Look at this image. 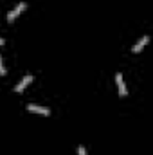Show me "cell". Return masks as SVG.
I'll return each instance as SVG.
<instances>
[{
	"mask_svg": "<svg viewBox=\"0 0 153 155\" xmlns=\"http://www.w3.org/2000/svg\"><path fill=\"white\" fill-rule=\"evenodd\" d=\"M25 7H27V4H25V2H20L15 9H11V11L7 13V22H9V24H11V22H15V20L20 16V13H22V11H25Z\"/></svg>",
	"mask_w": 153,
	"mask_h": 155,
	"instance_id": "obj_1",
	"label": "cell"
},
{
	"mask_svg": "<svg viewBox=\"0 0 153 155\" xmlns=\"http://www.w3.org/2000/svg\"><path fill=\"white\" fill-rule=\"evenodd\" d=\"M115 83H117V88H119V96L124 97L128 92H126V85H124V79H122V74H115Z\"/></svg>",
	"mask_w": 153,
	"mask_h": 155,
	"instance_id": "obj_2",
	"label": "cell"
},
{
	"mask_svg": "<svg viewBox=\"0 0 153 155\" xmlns=\"http://www.w3.org/2000/svg\"><path fill=\"white\" fill-rule=\"evenodd\" d=\"M31 81H33V76H31V74H27V76H25L22 81H20V83H18V85H16V87H15V92L22 94V92H24V88H25V87H27Z\"/></svg>",
	"mask_w": 153,
	"mask_h": 155,
	"instance_id": "obj_3",
	"label": "cell"
},
{
	"mask_svg": "<svg viewBox=\"0 0 153 155\" xmlns=\"http://www.w3.org/2000/svg\"><path fill=\"white\" fill-rule=\"evenodd\" d=\"M27 110L29 112H34V114H41V116H49L50 112H49V108H45V107H38V105H27Z\"/></svg>",
	"mask_w": 153,
	"mask_h": 155,
	"instance_id": "obj_4",
	"label": "cell"
},
{
	"mask_svg": "<svg viewBox=\"0 0 153 155\" xmlns=\"http://www.w3.org/2000/svg\"><path fill=\"white\" fill-rule=\"evenodd\" d=\"M148 41H150V38H148V36H142V38H141L137 43H135V45H133V49H132V51H133L135 54H137V52H141V51H142V47H144Z\"/></svg>",
	"mask_w": 153,
	"mask_h": 155,
	"instance_id": "obj_5",
	"label": "cell"
},
{
	"mask_svg": "<svg viewBox=\"0 0 153 155\" xmlns=\"http://www.w3.org/2000/svg\"><path fill=\"white\" fill-rule=\"evenodd\" d=\"M5 74V67H4V63H2V56H0V76H4Z\"/></svg>",
	"mask_w": 153,
	"mask_h": 155,
	"instance_id": "obj_6",
	"label": "cell"
},
{
	"mask_svg": "<svg viewBox=\"0 0 153 155\" xmlns=\"http://www.w3.org/2000/svg\"><path fill=\"white\" fill-rule=\"evenodd\" d=\"M77 155H86V150H85L83 146H79V148H77Z\"/></svg>",
	"mask_w": 153,
	"mask_h": 155,
	"instance_id": "obj_7",
	"label": "cell"
},
{
	"mask_svg": "<svg viewBox=\"0 0 153 155\" xmlns=\"http://www.w3.org/2000/svg\"><path fill=\"white\" fill-rule=\"evenodd\" d=\"M0 45H4V38H0Z\"/></svg>",
	"mask_w": 153,
	"mask_h": 155,
	"instance_id": "obj_8",
	"label": "cell"
}]
</instances>
